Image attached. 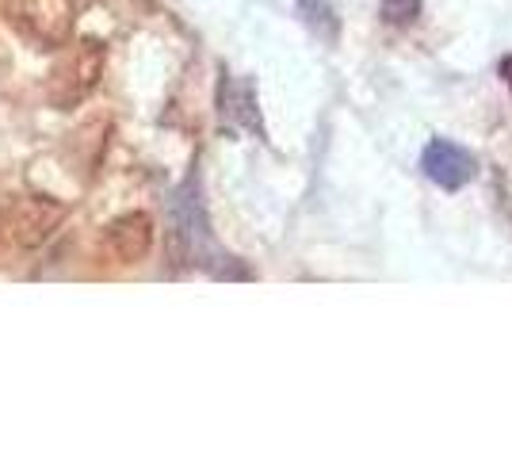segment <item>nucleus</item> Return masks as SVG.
<instances>
[{
	"instance_id": "1",
	"label": "nucleus",
	"mask_w": 512,
	"mask_h": 459,
	"mask_svg": "<svg viewBox=\"0 0 512 459\" xmlns=\"http://www.w3.org/2000/svg\"><path fill=\"white\" fill-rule=\"evenodd\" d=\"M169 226H172V245L180 253L184 264L207 268L222 280H245L249 272L234 268V257H226L218 249V241L211 234V219H207V203H203V188H199V173H188L184 184L169 196Z\"/></svg>"
},
{
	"instance_id": "2",
	"label": "nucleus",
	"mask_w": 512,
	"mask_h": 459,
	"mask_svg": "<svg viewBox=\"0 0 512 459\" xmlns=\"http://www.w3.org/2000/svg\"><path fill=\"white\" fill-rule=\"evenodd\" d=\"M12 20L31 43L58 46L73 27V0H12Z\"/></svg>"
},
{
	"instance_id": "3",
	"label": "nucleus",
	"mask_w": 512,
	"mask_h": 459,
	"mask_svg": "<svg viewBox=\"0 0 512 459\" xmlns=\"http://www.w3.org/2000/svg\"><path fill=\"white\" fill-rule=\"evenodd\" d=\"M107 249L119 264H138L150 257L153 249V219L146 211H127L107 226Z\"/></svg>"
},
{
	"instance_id": "4",
	"label": "nucleus",
	"mask_w": 512,
	"mask_h": 459,
	"mask_svg": "<svg viewBox=\"0 0 512 459\" xmlns=\"http://www.w3.org/2000/svg\"><path fill=\"white\" fill-rule=\"evenodd\" d=\"M218 115H222V127L253 131L256 138H264V123H260V111H256V88L249 81H237L230 73H222V81H218Z\"/></svg>"
},
{
	"instance_id": "5",
	"label": "nucleus",
	"mask_w": 512,
	"mask_h": 459,
	"mask_svg": "<svg viewBox=\"0 0 512 459\" xmlns=\"http://www.w3.org/2000/svg\"><path fill=\"white\" fill-rule=\"evenodd\" d=\"M421 169H425V176L432 184H440L448 192H459L470 176H474V161H470V153L463 146L436 138V142H428L425 157H421Z\"/></svg>"
},
{
	"instance_id": "6",
	"label": "nucleus",
	"mask_w": 512,
	"mask_h": 459,
	"mask_svg": "<svg viewBox=\"0 0 512 459\" xmlns=\"http://www.w3.org/2000/svg\"><path fill=\"white\" fill-rule=\"evenodd\" d=\"M8 219H12V238L23 241V245H35V241H43L50 230H54V222H58V207H46V203H35V199H27L20 203L16 211H8Z\"/></svg>"
},
{
	"instance_id": "7",
	"label": "nucleus",
	"mask_w": 512,
	"mask_h": 459,
	"mask_svg": "<svg viewBox=\"0 0 512 459\" xmlns=\"http://www.w3.org/2000/svg\"><path fill=\"white\" fill-rule=\"evenodd\" d=\"M299 12H302V20L310 23L321 39H329V43L337 39L341 23H337V12H333V4H329V0H299Z\"/></svg>"
},
{
	"instance_id": "8",
	"label": "nucleus",
	"mask_w": 512,
	"mask_h": 459,
	"mask_svg": "<svg viewBox=\"0 0 512 459\" xmlns=\"http://www.w3.org/2000/svg\"><path fill=\"white\" fill-rule=\"evenodd\" d=\"M383 4V20L386 23H413L421 16V0H379Z\"/></svg>"
}]
</instances>
